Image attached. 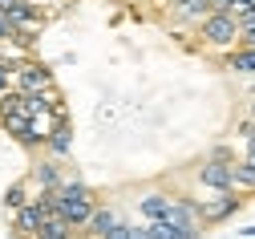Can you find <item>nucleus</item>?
I'll return each instance as SVG.
<instances>
[{
  "mask_svg": "<svg viewBox=\"0 0 255 239\" xmlns=\"http://www.w3.org/2000/svg\"><path fill=\"white\" fill-rule=\"evenodd\" d=\"M53 199H57V215L65 219L73 231H81L85 223H89V215H93V191L81 183V179H61V187L53 191Z\"/></svg>",
  "mask_w": 255,
  "mask_h": 239,
  "instance_id": "obj_1",
  "label": "nucleus"
},
{
  "mask_svg": "<svg viewBox=\"0 0 255 239\" xmlns=\"http://www.w3.org/2000/svg\"><path fill=\"white\" fill-rule=\"evenodd\" d=\"M199 41L211 45V49H235L239 45V20L223 8H211L199 20Z\"/></svg>",
  "mask_w": 255,
  "mask_h": 239,
  "instance_id": "obj_2",
  "label": "nucleus"
},
{
  "mask_svg": "<svg viewBox=\"0 0 255 239\" xmlns=\"http://www.w3.org/2000/svg\"><path fill=\"white\" fill-rule=\"evenodd\" d=\"M239 207H243V195L239 191H215L207 203H195L199 223H227Z\"/></svg>",
  "mask_w": 255,
  "mask_h": 239,
  "instance_id": "obj_3",
  "label": "nucleus"
},
{
  "mask_svg": "<svg viewBox=\"0 0 255 239\" xmlns=\"http://www.w3.org/2000/svg\"><path fill=\"white\" fill-rule=\"evenodd\" d=\"M53 85H57V81H53V69H49L45 61H28V57H20L12 89H20V93H41V89H53Z\"/></svg>",
  "mask_w": 255,
  "mask_h": 239,
  "instance_id": "obj_4",
  "label": "nucleus"
},
{
  "mask_svg": "<svg viewBox=\"0 0 255 239\" xmlns=\"http://www.w3.org/2000/svg\"><path fill=\"white\" fill-rule=\"evenodd\" d=\"M8 215H12V227H16L20 235H37V231H41V219H45V215H41L37 195H28L20 207H16V211H8Z\"/></svg>",
  "mask_w": 255,
  "mask_h": 239,
  "instance_id": "obj_5",
  "label": "nucleus"
},
{
  "mask_svg": "<svg viewBox=\"0 0 255 239\" xmlns=\"http://www.w3.org/2000/svg\"><path fill=\"white\" fill-rule=\"evenodd\" d=\"M199 183L207 191H231V162H219V158H207L199 166Z\"/></svg>",
  "mask_w": 255,
  "mask_h": 239,
  "instance_id": "obj_6",
  "label": "nucleus"
},
{
  "mask_svg": "<svg viewBox=\"0 0 255 239\" xmlns=\"http://www.w3.org/2000/svg\"><path fill=\"white\" fill-rule=\"evenodd\" d=\"M223 65H227V73H235V77H255V45H235L223 57Z\"/></svg>",
  "mask_w": 255,
  "mask_h": 239,
  "instance_id": "obj_7",
  "label": "nucleus"
},
{
  "mask_svg": "<svg viewBox=\"0 0 255 239\" xmlns=\"http://www.w3.org/2000/svg\"><path fill=\"white\" fill-rule=\"evenodd\" d=\"M118 227H122V215H118L114 207H93V215H89V223H85L89 235H106V239H114Z\"/></svg>",
  "mask_w": 255,
  "mask_h": 239,
  "instance_id": "obj_8",
  "label": "nucleus"
},
{
  "mask_svg": "<svg viewBox=\"0 0 255 239\" xmlns=\"http://www.w3.org/2000/svg\"><path fill=\"white\" fill-rule=\"evenodd\" d=\"M28 183H33L37 191H57L61 187V170H57V158H41L33 166V175H28Z\"/></svg>",
  "mask_w": 255,
  "mask_h": 239,
  "instance_id": "obj_9",
  "label": "nucleus"
},
{
  "mask_svg": "<svg viewBox=\"0 0 255 239\" xmlns=\"http://www.w3.org/2000/svg\"><path fill=\"white\" fill-rule=\"evenodd\" d=\"M45 150H49V158H65L73 150V126L69 122H57L53 134H49V142H45Z\"/></svg>",
  "mask_w": 255,
  "mask_h": 239,
  "instance_id": "obj_10",
  "label": "nucleus"
},
{
  "mask_svg": "<svg viewBox=\"0 0 255 239\" xmlns=\"http://www.w3.org/2000/svg\"><path fill=\"white\" fill-rule=\"evenodd\" d=\"M138 211H142V219H146V223H162V219H166V211H170V195H158V191L142 195Z\"/></svg>",
  "mask_w": 255,
  "mask_h": 239,
  "instance_id": "obj_11",
  "label": "nucleus"
},
{
  "mask_svg": "<svg viewBox=\"0 0 255 239\" xmlns=\"http://www.w3.org/2000/svg\"><path fill=\"white\" fill-rule=\"evenodd\" d=\"M53 114H33L28 118V134H24V146H45L49 134H53Z\"/></svg>",
  "mask_w": 255,
  "mask_h": 239,
  "instance_id": "obj_12",
  "label": "nucleus"
},
{
  "mask_svg": "<svg viewBox=\"0 0 255 239\" xmlns=\"http://www.w3.org/2000/svg\"><path fill=\"white\" fill-rule=\"evenodd\" d=\"M231 191L255 195V166H247L243 158H231Z\"/></svg>",
  "mask_w": 255,
  "mask_h": 239,
  "instance_id": "obj_13",
  "label": "nucleus"
},
{
  "mask_svg": "<svg viewBox=\"0 0 255 239\" xmlns=\"http://www.w3.org/2000/svg\"><path fill=\"white\" fill-rule=\"evenodd\" d=\"M174 16H182V20H203L207 12H211V0H174Z\"/></svg>",
  "mask_w": 255,
  "mask_h": 239,
  "instance_id": "obj_14",
  "label": "nucleus"
},
{
  "mask_svg": "<svg viewBox=\"0 0 255 239\" xmlns=\"http://www.w3.org/2000/svg\"><path fill=\"white\" fill-rule=\"evenodd\" d=\"M37 235H41V239H69V235H73V227H69L65 219H61V215H45Z\"/></svg>",
  "mask_w": 255,
  "mask_h": 239,
  "instance_id": "obj_15",
  "label": "nucleus"
},
{
  "mask_svg": "<svg viewBox=\"0 0 255 239\" xmlns=\"http://www.w3.org/2000/svg\"><path fill=\"white\" fill-rule=\"evenodd\" d=\"M16 65H20V57H0V93L12 89V81H16Z\"/></svg>",
  "mask_w": 255,
  "mask_h": 239,
  "instance_id": "obj_16",
  "label": "nucleus"
},
{
  "mask_svg": "<svg viewBox=\"0 0 255 239\" xmlns=\"http://www.w3.org/2000/svg\"><path fill=\"white\" fill-rule=\"evenodd\" d=\"M24 199H28V183H12V187H8V195H4V207H8V211H16Z\"/></svg>",
  "mask_w": 255,
  "mask_h": 239,
  "instance_id": "obj_17",
  "label": "nucleus"
},
{
  "mask_svg": "<svg viewBox=\"0 0 255 239\" xmlns=\"http://www.w3.org/2000/svg\"><path fill=\"white\" fill-rule=\"evenodd\" d=\"M223 12H231L235 20H243V16L255 12V0H227V4H223Z\"/></svg>",
  "mask_w": 255,
  "mask_h": 239,
  "instance_id": "obj_18",
  "label": "nucleus"
},
{
  "mask_svg": "<svg viewBox=\"0 0 255 239\" xmlns=\"http://www.w3.org/2000/svg\"><path fill=\"white\" fill-rule=\"evenodd\" d=\"M239 45H255V12L239 20Z\"/></svg>",
  "mask_w": 255,
  "mask_h": 239,
  "instance_id": "obj_19",
  "label": "nucleus"
},
{
  "mask_svg": "<svg viewBox=\"0 0 255 239\" xmlns=\"http://www.w3.org/2000/svg\"><path fill=\"white\" fill-rule=\"evenodd\" d=\"M211 158H219V162H231V158H235V154H231V150H227V146H215V150H211Z\"/></svg>",
  "mask_w": 255,
  "mask_h": 239,
  "instance_id": "obj_20",
  "label": "nucleus"
},
{
  "mask_svg": "<svg viewBox=\"0 0 255 239\" xmlns=\"http://www.w3.org/2000/svg\"><path fill=\"white\" fill-rule=\"evenodd\" d=\"M243 162H247V166H255V142H247V154H243Z\"/></svg>",
  "mask_w": 255,
  "mask_h": 239,
  "instance_id": "obj_21",
  "label": "nucleus"
},
{
  "mask_svg": "<svg viewBox=\"0 0 255 239\" xmlns=\"http://www.w3.org/2000/svg\"><path fill=\"white\" fill-rule=\"evenodd\" d=\"M223 4H227V0H211V8H223Z\"/></svg>",
  "mask_w": 255,
  "mask_h": 239,
  "instance_id": "obj_22",
  "label": "nucleus"
},
{
  "mask_svg": "<svg viewBox=\"0 0 255 239\" xmlns=\"http://www.w3.org/2000/svg\"><path fill=\"white\" fill-rule=\"evenodd\" d=\"M247 114H251V118H255V101H251V110H247Z\"/></svg>",
  "mask_w": 255,
  "mask_h": 239,
  "instance_id": "obj_23",
  "label": "nucleus"
}]
</instances>
